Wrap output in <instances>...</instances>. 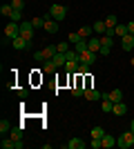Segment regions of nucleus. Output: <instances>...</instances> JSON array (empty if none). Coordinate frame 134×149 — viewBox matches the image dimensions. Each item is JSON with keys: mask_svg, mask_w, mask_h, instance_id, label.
Here are the masks:
<instances>
[{"mask_svg": "<svg viewBox=\"0 0 134 149\" xmlns=\"http://www.w3.org/2000/svg\"><path fill=\"white\" fill-rule=\"evenodd\" d=\"M56 54H58V47H56V45H49V47L36 51V54H34V60H36V62H45V60H51Z\"/></svg>", "mask_w": 134, "mask_h": 149, "instance_id": "nucleus-1", "label": "nucleus"}, {"mask_svg": "<svg viewBox=\"0 0 134 149\" xmlns=\"http://www.w3.org/2000/svg\"><path fill=\"white\" fill-rule=\"evenodd\" d=\"M20 36V22H9V25L5 27V38H2V45L7 42V40H16V38Z\"/></svg>", "mask_w": 134, "mask_h": 149, "instance_id": "nucleus-2", "label": "nucleus"}, {"mask_svg": "<svg viewBox=\"0 0 134 149\" xmlns=\"http://www.w3.org/2000/svg\"><path fill=\"white\" fill-rule=\"evenodd\" d=\"M54 20H58V22H63L65 18H67V7L65 5H51L49 7V11H47Z\"/></svg>", "mask_w": 134, "mask_h": 149, "instance_id": "nucleus-3", "label": "nucleus"}, {"mask_svg": "<svg viewBox=\"0 0 134 149\" xmlns=\"http://www.w3.org/2000/svg\"><path fill=\"white\" fill-rule=\"evenodd\" d=\"M34 29H36V27L32 25V20H22V22H20V36L27 38V40L34 38Z\"/></svg>", "mask_w": 134, "mask_h": 149, "instance_id": "nucleus-4", "label": "nucleus"}, {"mask_svg": "<svg viewBox=\"0 0 134 149\" xmlns=\"http://www.w3.org/2000/svg\"><path fill=\"white\" fill-rule=\"evenodd\" d=\"M11 47H13L16 51H25V49H29V47H32V40H27V38L18 36L16 40H11Z\"/></svg>", "mask_w": 134, "mask_h": 149, "instance_id": "nucleus-5", "label": "nucleus"}, {"mask_svg": "<svg viewBox=\"0 0 134 149\" xmlns=\"http://www.w3.org/2000/svg\"><path fill=\"white\" fill-rule=\"evenodd\" d=\"M58 25H60V22H58V20H54L49 13H47V20H45V27H43V29L47 31V33H56V31H58Z\"/></svg>", "mask_w": 134, "mask_h": 149, "instance_id": "nucleus-6", "label": "nucleus"}, {"mask_svg": "<svg viewBox=\"0 0 134 149\" xmlns=\"http://www.w3.org/2000/svg\"><path fill=\"white\" fill-rule=\"evenodd\" d=\"M78 60L81 62H85V65H89V67H92V65H94V60H96V54L94 51H83V54H78Z\"/></svg>", "mask_w": 134, "mask_h": 149, "instance_id": "nucleus-7", "label": "nucleus"}, {"mask_svg": "<svg viewBox=\"0 0 134 149\" xmlns=\"http://www.w3.org/2000/svg\"><path fill=\"white\" fill-rule=\"evenodd\" d=\"M83 98H85V100H101V98H103V93H101V91H96V89H92V87H85Z\"/></svg>", "mask_w": 134, "mask_h": 149, "instance_id": "nucleus-8", "label": "nucleus"}, {"mask_svg": "<svg viewBox=\"0 0 134 149\" xmlns=\"http://www.w3.org/2000/svg\"><path fill=\"white\" fill-rule=\"evenodd\" d=\"M103 98H109L112 102H121V100H123V91H121V89H112V91L103 93Z\"/></svg>", "mask_w": 134, "mask_h": 149, "instance_id": "nucleus-9", "label": "nucleus"}, {"mask_svg": "<svg viewBox=\"0 0 134 149\" xmlns=\"http://www.w3.org/2000/svg\"><path fill=\"white\" fill-rule=\"evenodd\" d=\"M112 113H114V116H119V118H121V116H125V113H128V105H125V102H114V107H112Z\"/></svg>", "mask_w": 134, "mask_h": 149, "instance_id": "nucleus-10", "label": "nucleus"}, {"mask_svg": "<svg viewBox=\"0 0 134 149\" xmlns=\"http://www.w3.org/2000/svg\"><path fill=\"white\" fill-rule=\"evenodd\" d=\"M89 143H83V138H72L69 143H65V147L67 149H83V147H87Z\"/></svg>", "mask_w": 134, "mask_h": 149, "instance_id": "nucleus-11", "label": "nucleus"}, {"mask_svg": "<svg viewBox=\"0 0 134 149\" xmlns=\"http://www.w3.org/2000/svg\"><path fill=\"white\" fill-rule=\"evenodd\" d=\"M121 47H123L125 51H132V49H134V36H132V33H128V36L121 38Z\"/></svg>", "mask_w": 134, "mask_h": 149, "instance_id": "nucleus-12", "label": "nucleus"}, {"mask_svg": "<svg viewBox=\"0 0 134 149\" xmlns=\"http://www.w3.org/2000/svg\"><path fill=\"white\" fill-rule=\"evenodd\" d=\"M87 49L89 51H94V54H98V51H101V38H89L87 40Z\"/></svg>", "mask_w": 134, "mask_h": 149, "instance_id": "nucleus-13", "label": "nucleus"}, {"mask_svg": "<svg viewBox=\"0 0 134 149\" xmlns=\"http://www.w3.org/2000/svg\"><path fill=\"white\" fill-rule=\"evenodd\" d=\"M92 29H94V33H98V36H103V33L107 31V25H105V20H96Z\"/></svg>", "mask_w": 134, "mask_h": 149, "instance_id": "nucleus-14", "label": "nucleus"}, {"mask_svg": "<svg viewBox=\"0 0 134 149\" xmlns=\"http://www.w3.org/2000/svg\"><path fill=\"white\" fill-rule=\"evenodd\" d=\"M101 140H103V149H112V147L116 145V138H114V136H109V134H105Z\"/></svg>", "mask_w": 134, "mask_h": 149, "instance_id": "nucleus-15", "label": "nucleus"}, {"mask_svg": "<svg viewBox=\"0 0 134 149\" xmlns=\"http://www.w3.org/2000/svg\"><path fill=\"white\" fill-rule=\"evenodd\" d=\"M112 45H114V36L103 33V36H101V47H112Z\"/></svg>", "mask_w": 134, "mask_h": 149, "instance_id": "nucleus-16", "label": "nucleus"}, {"mask_svg": "<svg viewBox=\"0 0 134 149\" xmlns=\"http://www.w3.org/2000/svg\"><path fill=\"white\" fill-rule=\"evenodd\" d=\"M51 60H54V65H56V67L60 69V67H65V62H67V58H65V54H56V56L51 58Z\"/></svg>", "mask_w": 134, "mask_h": 149, "instance_id": "nucleus-17", "label": "nucleus"}, {"mask_svg": "<svg viewBox=\"0 0 134 149\" xmlns=\"http://www.w3.org/2000/svg\"><path fill=\"white\" fill-rule=\"evenodd\" d=\"M0 13H2L5 18H9V16L13 13V7H11V2H5V5L0 7Z\"/></svg>", "mask_w": 134, "mask_h": 149, "instance_id": "nucleus-18", "label": "nucleus"}, {"mask_svg": "<svg viewBox=\"0 0 134 149\" xmlns=\"http://www.w3.org/2000/svg\"><path fill=\"white\" fill-rule=\"evenodd\" d=\"M114 36H128V25H121V22H119V25L114 27Z\"/></svg>", "mask_w": 134, "mask_h": 149, "instance_id": "nucleus-19", "label": "nucleus"}, {"mask_svg": "<svg viewBox=\"0 0 134 149\" xmlns=\"http://www.w3.org/2000/svg\"><path fill=\"white\" fill-rule=\"evenodd\" d=\"M83 93H85V87L81 85V82H76V85L72 87V96H74V98H78V96H83Z\"/></svg>", "mask_w": 134, "mask_h": 149, "instance_id": "nucleus-20", "label": "nucleus"}, {"mask_svg": "<svg viewBox=\"0 0 134 149\" xmlns=\"http://www.w3.org/2000/svg\"><path fill=\"white\" fill-rule=\"evenodd\" d=\"M112 107H114V102H112V100L109 98H103V102H101V109L105 113H112Z\"/></svg>", "mask_w": 134, "mask_h": 149, "instance_id": "nucleus-21", "label": "nucleus"}, {"mask_svg": "<svg viewBox=\"0 0 134 149\" xmlns=\"http://www.w3.org/2000/svg\"><path fill=\"white\" fill-rule=\"evenodd\" d=\"M11 138H13V140H22V125L11 127Z\"/></svg>", "mask_w": 134, "mask_h": 149, "instance_id": "nucleus-22", "label": "nucleus"}, {"mask_svg": "<svg viewBox=\"0 0 134 149\" xmlns=\"http://www.w3.org/2000/svg\"><path fill=\"white\" fill-rule=\"evenodd\" d=\"M92 31H94L92 27H87V25H85V27H81V29H78V33H81V38H83V40H89Z\"/></svg>", "mask_w": 134, "mask_h": 149, "instance_id": "nucleus-23", "label": "nucleus"}, {"mask_svg": "<svg viewBox=\"0 0 134 149\" xmlns=\"http://www.w3.org/2000/svg\"><path fill=\"white\" fill-rule=\"evenodd\" d=\"M0 147H2V149H16V140H13V138H9V140H7V138L2 136V143H0Z\"/></svg>", "mask_w": 134, "mask_h": 149, "instance_id": "nucleus-24", "label": "nucleus"}, {"mask_svg": "<svg viewBox=\"0 0 134 149\" xmlns=\"http://www.w3.org/2000/svg\"><path fill=\"white\" fill-rule=\"evenodd\" d=\"M9 131H11V123L2 118V120H0V134L5 136V134H9Z\"/></svg>", "mask_w": 134, "mask_h": 149, "instance_id": "nucleus-25", "label": "nucleus"}, {"mask_svg": "<svg viewBox=\"0 0 134 149\" xmlns=\"http://www.w3.org/2000/svg\"><path fill=\"white\" fill-rule=\"evenodd\" d=\"M105 25H107V29H114V27L119 25V18L112 13V16H107V18H105Z\"/></svg>", "mask_w": 134, "mask_h": 149, "instance_id": "nucleus-26", "label": "nucleus"}, {"mask_svg": "<svg viewBox=\"0 0 134 149\" xmlns=\"http://www.w3.org/2000/svg\"><path fill=\"white\" fill-rule=\"evenodd\" d=\"M116 145H119V147H121V149H130V147H132V145L128 143V138L123 136V134H121V136H119V138H116Z\"/></svg>", "mask_w": 134, "mask_h": 149, "instance_id": "nucleus-27", "label": "nucleus"}, {"mask_svg": "<svg viewBox=\"0 0 134 149\" xmlns=\"http://www.w3.org/2000/svg\"><path fill=\"white\" fill-rule=\"evenodd\" d=\"M45 20H47V16H40V18H34V20H32V25L36 27V29H43V27H45Z\"/></svg>", "mask_w": 134, "mask_h": 149, "instance_id": "nucleus-28", "label": "nucleus"}, {"mask_svg": "<svg viewBox=\"0 0 134 149\" xmlns=\"http://www.w3.org/2000/svg\"><path fill=\"white\" fill-rule=\"evenodd\" d=\"M56 65H54V60H45L43 62V71H56Z\"/></svg>", "mask_w": 134, "mask_h": 149, "instance_id": "nucleus-29", "label": "nucleus"}, {"mask_svg": "<svg viewBox=\"0 0 134 149\" xmlns=\"http://www.w3.org/2000/svg\"><path fill=\"white\" fill-rule=\"evenodd\" d=\"M67 40H69L72 45H76V42H81L83 38H81V33H78V31H74V33H69V36H67Z\"/></svg>", "mask_w": 134, "mask_h": 149, "instance_id": "nucleus-30", "label": "nucleus"}, {"mask_svg": "<svg viewBox=\"0 0 134 149\" xmlns=\"http://www.w3.org/2000/svg\"><path fill=\"white\" fill-rule=\"evenodd\" d=\"M9 20H13V22H22V11H18V9H13V13L9 16Z\"/></svg>", "mask_w": 134, "mask_h": 149, "instance_id": "nucleus-31", "label": "nucleus"}, {"mask_svg": "<svg viewBox=\"0 0 134 149\" xmlns=\"http://www.w3.org/2000/svg\"><path fill=\"white\" fill-rule=\"evenodd\" d=\"M69 40H67V42H58L56 47H58V54H67V51H69Z\"/></svg>", "mask_w": 134, "mask_h": 149, "instance_id": "nucleus-32", "label": "nucleus"}, {"mask_svg": "<svg viewBox=\"0 0 134 149\" xmlns=\"http://www.w3.org/2000/svg\"><path fill=\"white\" fill-rule=\"evenodd\" d=\"M76 54H83V51H87V40H81V42H76Z\"/></svg>", "mask_w": 134, "mask_h": 149, "instance_id": "nucleus-33", "label": "nucleus"}, {"mask_svg": "<svg viewBox=\"0 0 134 149\" xmlns=\"http://www.w3.org/2000/svg\"><path fill=\"white\" fill-rule=\"evenodd\" d=\"M103 136H105L103 127H94V129H92V138H103Z\"/></svg>", "mask_w": 134, "mask_h": 149, "instance_id": "nucleus-34", "label": "nucleus"}, {"mask_svg": "<svg viewBox=\"0 0 134 149\" xmlns=\"http://www.w3.org/2000/svg\"><path fill=\"white\" fill-rule=\"evenodd\" d=\"M11 7L18 9V11H22V9H25V0H11Z\"/></svg>", "mask_w": 134, "mask_h": 149, "instance_id": "nucleus-35", "label": "nucleus"}, {"mask_svg": "<svg viewBox=\"0 0 134 149\" xmlns=\"http://www.w3.org/2000/svg\"><path fill=\"white\" fill-rule=\"evenodd\" d=\"M18 96L20 98H27V96H29V89L27 87H18Z\"/></svg>", "mask_w": 134, "mask_h": 149, "instance_id": "nucleus-36", "label": "nucleus"}, {"mask_svg": "<svg viewBox=\"0 0 134 149\" xmlns=\"http://www.w3.org/2000/svg\"><path fill=\"white\" fill-rule=\"evenodd\" d=\"M98 54H103V56H109L112 54V47H101V51Z\"/></svg>", "mask_w": 134, "mask_h": 149, "instance_id": "nucleus-37", "label": "nucleus"}, {"mask_svg": "<svg viewBox=\"0 0 134 149\" xmlns=\"http://www.w3.org/2000/svg\"><path fill=\"white\" fill-rule=\"evenodd\" d=\"M128 33H132V36H134V20H130V22H128Z\"/></svg>", "mask_w": 134, "mask_h": 149, "instance_id": "nucleus-38", "label": "nucleus"}, {"mask_svg": "<svg viewBox=\"0 0 134 149\" xmlns=\"http://www.w3.org/2000/svg\"><path fill=\"white\" fill-rule=\"evenodd\" d=\"M130 131L134 134V118H132V123H130Z\"/></svg>", "mask_w": 134, "mask_h": 149, "instance_id": "nucleus-39", "label": "nucleus"}]
</instances>
